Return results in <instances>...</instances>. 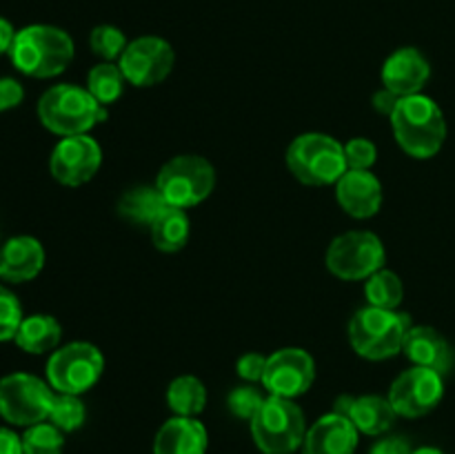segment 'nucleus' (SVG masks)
I'll return each instance as SVG.
<instances>
[{
    "label": "nucleus",
    "mask_w": 455,
    "mask_h": 454,
    "mask_svg": "<svg viewBox=\"0 0 455 454\" xmlns=\"http://www.w3.org/2000/svg\"><path fill=\"white\" fill-rule=\"evenodd\" d=\"M387 252L373 231H347L331 240L327 249V267L342 280H367L385 267Z\"/></svg>",
    "instance_id": "10"
},
{
    "label": "nucleus",
    "mask_w": 455,
    "mask_h": 454,
    "mask_svg": "<svg viewBox=\"0 0 455 454\" xmlns=\"http://www.w3.org/2000/svg\"><path fill=\"white\" fill-rule=\"evenodd\" d=\"M176 65V52L158 36H142L132 40L120 56L118 67L124 80L133 87H154L172 74Z\"/></svg>",
    "instance_id": "11"
},
{
    "label": "nucleus",
    "mask_w": 455,
    "mask_h": 454,
    "mask_svg": "<svg viewBox=\"0 0 455 454\" xmlns=\"http://www.w3.org/2000/svg\"><path fill=\"white\" fill-rule=\"evenodd\" d=\"M364 296H367L369 305L371 307H382V310H395V307L403 303L404 288L403 280L395 272L391 270H378L376 274H371L364 283Z\"/></svg>",
    "instance_id": "27"
},
{
    "label": "nucleus",
    "mask_w": 455,
    "mask_h": 454,
    "mask_svg": "<svg viewBox=\"0 0 455 454\" xmlns=\"http://www.w3.org/2000/svg\"><path fill=\"white\" fill-rule=\"evenodd\" d=\"M227 403H229V409L235 417L249 418V421H251V418L256 417L258 409H260V405L265 403V396H262L256 387L240 385L235 387V390H231Z\"/></svg>",
    "instance_id": "32"
},
{
    "label": "nucleus",
    "mask_w": 455,
    "mask_h": 454,
    "mask_svg": "<svg viewBox=\"0 0 455 454\" xmlns=\"http://www.w3.org/2000/svg\"><path fill=\"white\" fill-rule=\"evenodd\" d=\"M403 352L418 368H429L438 374H447L453 368V350L447 338L429 325H411Z\"/></svg>",
    "instance_id": "19"
},
{
    "label": "nucleus",
    "mask_w": 455,
    "mask_h": 454,
    "mask_svg": "<svg viewBox=\"0 0 455 454\" xmlns=\"http://www.w3.org/2000/svg\"><path fill=\"white\" fill-rule=\"evenodd\" d=\"M100 163V145L89 134H80V136L62 138L53 147L52 158H49V172L60 185L78 187L96 176Z\"/></svg>",
    "instance_id": "14"
},
{
    "label": "nucleus",
    "mask_w": 455,
    "mask_h": 454,
    "mask_svg": "<svg viewBox=\"0 0 455 454\" xmlns=\"http://www.w3.org/2000/svg\"><path fill=\"white\" fill-rule=\"evenodd\" d=\"M156 187L173 207H196L212 196L213 187H216V169L203 156H173L160 167Z\"/></svg>",
    "instance_id": "7"
},
{
    "label": "nucleus",
    "mask_w": 455,
    "mask_h": 454,
    "mask_svg": "<svg viewBox=\"0 0 455 454\" xmlns=\"http://www.w3.org/2000/svg\"><path fill=\"white\" fill-rule=\"evenodd\" d=\"M65 432L58 430L53 423L43 421L29 426L22 439V452L25 454H62L65 448Z\"/></svg>",
    "instance_id": "28"
},
{
    "label": "nucleus",
    "mask_w": 455,
    "mask_h": 454,
    "mask_svg": "<svg viewBox=\"0 0 455 454\" xmlns=\"http://www.w3.org/2000/svg\"><path fill=\"white\" fill-rule=\"evenodd\" d=\"M149 234H151V240H154L156 249H160V252H167V254L180 252V249L187 245V240H189V234H191L189 216H187L185 209L169 205V207L164 209L154 223H151Z\"/></svg>",
    "instance_id": "24"
},
{
    "label": "nucleus",
    "mask_w": 455,
    "mask_h": 454,
    "mask_svg": "<svg viewBox=\"0 0 455 454\" xmlns=\"http://www.w3.org/2000/svg\"><path fill=\"white\" fill-rule=\"evenodd\" d=\"M13 38H16V31H13L12 22H9L7 18L0 16V56H3V53H9Z\"/></svg>",
    "instance_id": "39"
},
{
    "label": "nucleus",
    "mask_w": 455,
    "mask_h": 454,
    "mask_svg": "<svg viewBox=\"0 0 455 454\" xmlns=\"http://www.w3.org/2000/svg\"><path fill=\"white\" fill-rule=\"evenodd\" d=\"M358 448V427L340 412L324 414L307 430L302 454H354Z\"/></svg>",
    "instance_id": "16"
},
{
    "label": "nucleus",
    "mask_w": 455,
    "mask_h": 454,
    "mask_svg": "<svg viewBox=\"0 0 455 454\" xmlns=\"http://www.w3.org/2000/svg\"><path fill=\"white\" fill-rule=\"evenodd\" d=\"M287 165L293 176L305 185H336L347 172L345 145L327 134H300L289 145Z\"/></svg>",
    "instance_id": "5"
},
{
    "label": "nucleus",
    "mask_w": 455,
    "mask_h": 454,
    "mask_svg": "<svg viewBox=\"0 0 455 454\" xmlns=\"http://www.w3.org/2000/svg\"><path fill=\"white\" fill-rule=\"evenodd\" d=\"M443 396V374L429 368H418V365L400 374L389 390V401L395 414L404 418H420L434 412Z\"/></svg>",
    "instance_id": "12"
},
{
    "label": "nucleus",
    "mask_w": 455,
    "mask_h": 454,
    "mask_svg": "<svg viewBox=\"0 0 455 454\" xmlns=\"http://www.w3.org/2000/svg\"><path fill=\"white\" fill-rule=\"evenodd\" d=\"M38 118L58 136H80L92 132L98 123H105L107 107H102L87 87L62 83L40 96Z\"/></svg>",
    "instance_id": "3"
},
{
    "label": "nucleus",
    "mask_w": 455,
    "mask_h": 454,
    "mask_svg": "<svg viewBox=\"0 0 455 454\" xmlns=\"http://www.w3.org/2000/svg\"><path fill=\"white\" fill-rule=\"evenodd\" d=\"M267 359H269V356H262L258 354V352H247V354H243L238 359V365H235L238 377L249 383H262V377H265L267 369Z\"/></svg>",
    "instance_id": "34"
},
{
    "label": "nucleus",
    "mask_w": 455,
    "mask_h": 454,
    "mask_svg": "<svg viewBox=\"0 0 455 454\" xmlns=\"http://www.w3.org/2000/svg\"><path fill=\"white\" fill-rule=\"evenodd\" d=\"M429 76V61L416 47L398 49L382 65V85L400 98L420 93Z\"/></svg>",
    "instance_id": "17"
},
{
    "label": "nucleus",
    "mask_w": 455,
    "mask_h": 454,
    "mask_svg": "<svg viewBox=\"0 0 455 454\" xmlns=\"http://www.w3.org/2000/svg\"><path fill=\"white\" fill-rule=\"evenodd\" d=\"M44 249L34 236H13L0 247V279L7 283H27L40 274Z\"/></svg>",
    "instance_id": "18"
},
{
    "label": "nucleus",
    "mask_w": 455,
    "mask_h": 454,
    "mask_svg": "<svg viewBox=\"0 0 455 454\" xmlns=\"http://www.w3.org/2000/svg\"><path fill=\"white\" fill-rule=\"evenodd\" d=\"M9 58L20 74L53 78L74 61V40L60 27L29 25L16 31Z\"/></svg>",
    "instance_id": "2"
},
{
    "label": "nucleus",
    "mask_w": 455,
    "mask_h": 454,
    "mask_svg": "<svg viewBox=\"0 0 455 454\" xmlns=\"http://www.w3.org/2000/svg\"><path fill=\"white\" fill-rule=\"evenodd\" d=\"M378 158V150L367 138H351L345 142L347 169H371Z\"/></svg>",
    "instance_id": "33"
},
{
    "label": "nucleus",
    "mask_w": 455,
    "mask_h": 454,
    "mask_svg": "<svg viewBox=\"0 0 455 454\" xmlns=\"http://www.w3.org/2000/svg\"><path fill=\"white\" fill-rule=\"evenodd\" d=\"M336 199L340 207L354 218L376 216L382 205V185L371 169H347L336 182Z\"/></svg>",
    "instance_id": "15"
},
{
    "label": "nucleus",
    "mask_w": 455,
    "mask_h": 454,
    "mask_svg": "<svg viewBox=\"0 0 455 454\" xmlns=\"http://www.w3.org/2000/svg\"><path fill=\"white\" fill-rule=\"evenodd\" d=\"M395 141L418 160L434 158L447 138V120L434 98L425 93L400 98L398 107L391 114Z\"/></svg>",
    "instance_id": "1"
},
{
    "label": "nucleus",
    "mask_w": 455,
    "mask_h": 454,
    "mask_svg": "<svg viewBox=\"0 0 455 454\" xmlns=\"http://www.w3.org/2000/svg\"><path fill=\"white\" fill-rule=\"evenodd\" d=\"M411 454H444V452L438 448H418V450H413Z\"/></svg>",
    "instance_id": "40"
},
{
    "label": "nucleus",
    "mask_w": 455,
    "mask_h": 454,
    "mask_svg": "<svg viewBox=\"0 0 455 454\" xmlns=\"http://www.w3.org/2000/svg\"><path fill=\"white\" fill-rule=\"evenodd\" d=\"M0 454H25L22 452V439L7 427H0Z\"/></svg>",
    "instance_id": "38"
},
{
    "label": "nucleus",
    "mask_w": 455,
    "mask_h": 454,
    "mask_svg": "<svg viewBox=\"0 0 455 454\" xmlns=\"http://www.w3.org/2000/svg\"><path fill=\"white\" fill-rule=\"evenodd\" d=\"M84 418H87V409L80 401L78 394H60L56 392L52 403V412H49V423L58 427L60 432H76L83 427Z\"/></svg>",
    "instance_id": "29"
},
{
    "label": "nucleus",
    "mask_w": 455,
    "mask_h": 454,
    "mask_svg": "<svg viewBox=\"0 0 455 454\" xmlns=\"http://www.w3.org/2000/svg\"><path fill=\"white\" fill-rule=\"evenodd\" d=\"M60 338L62 328L52 314H31L22 319L13 341L27 354H44L56 350Z\"/></svg>",
    "instance_id": "22"
},
{
    "label": "nucleus",
    "mask_w": 455,
    "mask_h": 454,
    "mask_svg": "<svg viewBox=\"0 0 455 454\" xmlns=\"http://www.w3.org/2000/svg\"><path fill=\"white\" fill-rule=\"evenodd\" d=\"M167 403L176 417L196 418L207 405V390H204L200 378L185 374V377H178L169 383Z\"/></svg>",
    "instance_id": "25"
},
{
    "label": "nucleus",
    "mask_w": 455,
    "mask_h": 454,
    "mask_svg": "<svg viewBox=\"0 0 455 454\" xmlns=\"http://www.w3.org/2000/svg\"><path fill=\"white\" fill-rule=\"evenodd\" d=\"M89 45H92V52L96 56L105 58L107 62L116 61L123 56V52L127 49V38H124L123 31L114 25H98L93 27L92 36H89Z\"/></svg>",
    "instance_id": "30"
},
{
    "label": "nucleus",
    "mask_w": 455,
    "mask_h": 454,
    "mask_svg": "<svg viewBox=\"0 0 455 454\" xmlns=\"http://www.w3.org/2000/svg\"><path fill=\"white\" fill-rule=\"evenodd\" d=\"M251 434L260 452L293 454L305 443V414L293 399L269 394L251 418Z\"/></svg>",
    "instance_id": "6"
},
{
    "label": "nucleus",
    "mask_w": 455,
    "mask_h": 454,
    "mask_svg": "<svg viewBox=\"0 0 455 454\" xmlns=\"http://www.w3.org/2000/svg\"><path fill=\"white\" fill-rule=\"evenodd\" d=\"M124 74L114 62H100L87 76V92L100 102L102 107L114 105L124 92Z\"/></svg>",
    "instance_id": "26"
},
{
    "label": "nucleus",
    "mask_w": 455,
    "mask_h": 454,
    "mask_svg": "<svg viewBox=\"0 0 455 454\" xmlns=\"http://www.w3.org/2000/svg\"><path fill=\"white\" fill-rule=\"evenodd\" d=\"M169 207V203L164 200V196L160 194L158 187H133V190L124 191L123 199L118 200V214L123 218H127L133 225H147L151 227V223Z\"/></svg>",
    "instance_id": "23"
},
{
    "label": "nucleus",
    "mask_w": 455,
    "mask_h": 454,
    "mask_svg": "<svg viewBox=\"0 0 455 454\" xmlns=\"http://www.w3.org/2000/svg\"><path fill=\"white\" fill-rule=\"evenodd\" d=\"M398 102L400 96H395V93L389 92L387 87H382L380 92L373 93V107H376V111L382 116H389V118L395 111V107H398Z\"/></svg>",
    "instance_id": "36"
},
{
    "label": "nucleus",
    "mask_w": 455,
    "mask_h": 454,
    "mask_svg": "<svg viewBox=\"0 0 455 454\" xmlns=\"http://www.w3.org/2000/svg\"><path fill=\"white\" fill-rule=\"evenodd\" d=\"M22 307L16 294L0 285V343L12 341L22 323Z\"/></svg>",
    "instance_id": "31"
},
{
    "label": "nucleus",
    "mask_w": 455,
    "mask_h": 454,
    "mask_svg": "<svg viewBox=\"0 0 455 454\" xmlns=\"http://www.w3.org/2000/svg\"><path fill=\"white\" fill-rule=\"evenodd\" d=\"M371 454H411V448L400 436H389V439L378 441L371 448Z\"/></svg>",
    "instance_id": "37"
},
{
    "label": "nucleus",
    "mask_w": 455,
    "mask_h": 454,
    "mask_svg": "<svg viewBox=\"0 0 455 454\" xmlns=\"http://www.w3.org/2000/svg\"><path fill=\"white\" fill-rule=\"evenodd\" d=\"M25 98V89L16 78H0V114L18 107Z\"/></svg>",
    "instance_id": "35"
},
{
    "label": "nucleus",
    "mask_w": 455,
    "mask_h": 454,
    "mask_svg": "<svg viewBox=\"0 0 455 454\" xmlns=\"http://www.w3.org/2000/svg\"><path fill=\"white\" fill-rule=\"evenodd\" d=\"M315 381V363L300 347H283L267 359L262 385L271 396L296 399Z\"/></svg>",
    "instance_id": "13"
},
{
    "label": "nucleus",
    "mask_w": 455,
    "mask_h": 454,
    "mask_svg": "<svg viewBox=\"0 0 455 454\" xmlns=\"http://www.w3.org/2000/svg\"><path fill=\"white\" fill-rule=\"evenodd\" d=\"M53 396V387L34 374H7L0 378V417L20 427L43 423L52 412Z\"/></svg>",
    "instance_id": "9"
},
{
    "label": "nucleus",
    "mask_w": 455,
    "mask_h": 454,
    "mask_svg": "<svg viewBox=\"0 0 455 454\" xmlns=\"http://www.w3.org/2000/svg\"><path fill=\"white\" fill-rule=\"evenodd\" d=\"M333 412H340L345 417H349L354 421V426L358 427V432L369 436L385 434L394 426L395 417H398L391 401L378 394L358 396V399L342 396V399H338Z\"/></svg>",
    "instance_id": "20"
},
{
    "label": "nucleus",
    "mask_w": 455,
    "mask_h": 454,
    "mask_svg": "<svg viewBox=\"0 0 455 454\" xmlns=\"http://www.w3.org/2000/svg\"><path fill=\"white\" fill-rule=\"evenodd\" d=\"M409 329V314L369 305L351 316L349 343L363 359L385 361L403 352Z\"/></svg>",
    "instance_id": "4"
},
{
    "label": "nucleus",
    "mask_w": 455,
    "mask_h": 454,
    "mask_svg": "<svg viewBox=\"0 0 455 454\" xmlns=\"http://www.w3.org/2000/svg\"><path fill=\"white\" fill-rule=\"evenodd\" d=\"M207 427L191 417H173L164 423L154 439V454H204Z\"/></svg>",
    "instance_id": "21"
},
{
    "label": "nucleus",
    "mask_w": 455,
    "mask_h": 454,
    "mask_svg": "<svg viewBox=\"0 0 455 454\" xmlns=\"http://www.w3.org/2000/svg\"><path fill=\"white\" fill-rule=\"evenodd\" d=\"M105 356L96 345L84 341L53 350L47 361V383L60 394H84L100 381Z\"/></svg>",
    "instance_id": "8"
}]
</instances>
